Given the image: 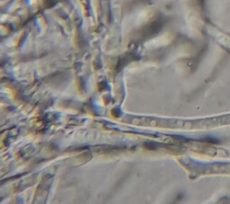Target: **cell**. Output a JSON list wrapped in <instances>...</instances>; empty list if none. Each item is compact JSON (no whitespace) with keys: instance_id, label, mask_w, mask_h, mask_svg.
<instances>
[{"instance_id":"6da1fadb","label":"cell","mask_w":230,"mask_h":204,"mask_svg":"<svg viewBox=\"0 0 230 204\" xmlns=\"http://www.w3.org/2000/svg\"><path fill=\"white\" fill-rule=\"evenodd\" d=\"M171 39V37L168 34H166L149 41L148 43H146V47L148 48H155L166 45L170 42Z\"/></svg>"}]
</instances>
